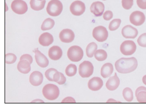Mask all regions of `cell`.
I'll return each instance as SVG.
<instances>
[{"label": "cell", "instance_id": "44dd1931", "mask_svg": "<svg viewBox=\"0 0 146 109\" xmlns=\"http://www.w3.org/2000/svg\"><path fill=\"white\" fill-rule=\"evenodd\" d=\"M31 64L27 60H20L17 65L18 70L23 74H27L31 70Z\"/></svg>", "mask_w": 146, "mask_h": 109}, {"label": "cell", "instance_id": "83f0119b", "mask_svg": "<svg viewBox=\"0 0 146 109\" xmlns=\"http://www.w3.org/2000/svg\"><path fill=\"white\" fill-rule=\"evenodd\" d=\"M77 72V67L76 65L73 64L68 65L65 70V73L68 77H73L76 75Z\"/></svg>", "mask_w": 146, "mask_h": 109}, {"label": "cell", "instance_id": "b9f144b4", "mask_svg": "<svg viewBox=\"0 0 146 109\" xmlns=\"http://www.w3.org/2000/svg\"><path fill=\"white\" fill-rule=\"evenodd\" d=\"M143 82L144 84L146 85V75L144 76L143 77Z\"/></svg>", "mask_w": 146, "mask_h": 109}, {"label": "cell", "instance_id": "7bdbcfd3", "mask_svg": "<svg viewBox=\"0 0 146 109\" xmlns=\"http://www.w3.org/2000/svg\"><path fill=\"white\" fill-rule=\"evenodd\" d=\"M8 10V6L6 3H5V11L7 12Z\"/></svg>", "mask_w": 146, "mask_h": 109}, {"label": "cell", "instance_id": "8fae6325", "mask_svg": "<svg viewBox=\"0 0 146 109\" xmlns=\"http://www.w3.org/2000/svg\"><path fill=\"white\" fill-rule=\"evenodd\" d=\"M121 34L124 38L128 39L135 38L138 35V30L131 25H127L122 29Z\"/></svg>", "mask_w": 146, "mask_h": 109}, {"label": "cell", "instance_id": "5b68a950", "mask_svg": "<svg viewBox=\"0 0 146 109\" xmlns=\"http://www.w3.org/2000/svg\"><path fill=\"white\" fill-rule=\"evenodd\" d=\"M94 67L91 62L85 61L80 64L78 68L79 74L82 77L87 78L93 74Z\"/></svg>", "mask_w": 146, "mask_h": 109}, {"label": "cell", "instance_id": "5bb4252c", "mask_svg": "<svg viewBox=\"0 0 146 109\" xmlns=\"http://www.w3.org/2000/svg\"><path fill=\"white\" fill-rule=\"evenodd\" d=\"M103 86V81L99 77H94L88 82V86L89 89L93 91H96L101 89Z\"/></svg>", "mask_w": 146, "mask_h": 109}, {"label": "cell", "instance_id": "2e32d148", "mask_svg": "<svg viewBox=\"0 0 146 109\" xmlns=\"http://www.w3.org/2000/svg\"><path fill=\"white\" fill-rule=\"evenodd\" d=\"M43 81V76L40 72L35 71L32 72L29 77L30 84L34 86H38Z\"/></svg>", "mask_w": 146, "mask_h": 109}, {"label": "cell", "instance_id": "d6a6232c", "mask_svg": "<svg viewBox=\"0 0 146 109\" xmlns=\"http://www.w3.org/2000/svg\"><path fill=\"white\" fill-rule=\"evenodd\" d=\"M137 42L140 47H146V33L140 35L137 39Z\"/></svg>", "mask_w": 146, "mask_h": 109}, {"label": "cell", "instance_id": "7c38bea8", "mask_svg": "<svg viewBox=\"0 0 146 109\" xmlns=\"http://www.w3.org/2000/svg\"><path fill=\"white\" fill-rule=\"evenodd\" d=\"M59 37L62 42L70 43L74 39L75 35L72 30L69 29H65L60 33Z\"/></svg>", "mask_w": 146, "mask_h": 109}, {"label": "cell", "instance_id": "60d3db41", "mask_svg": "<svg viewBox=\"0 0 146 109\" xmlns=\"http://www.w3.org/2000/svg\"><path fill=\"white\" fill-rule=\"evenodd\" d=\"M44 101L42 100H41V99H35V100H33L31 102H40V103H43L44 102Z\"/></svg>", "mask_w": 146, "mask_h": 109}, {"label": "cell", "instance_id": "7a4b0ae2", "mask_svg": "<svg viewBox=\"0 0 146 109\" xmlns=\"http://www.w3.org/2000/svg\"><path fill=\"white\" fill-rule=\"evenodd\" d=\"M42 93L46 99L49 100H54L59 97L60 90L55 85L48 84L43 87Z\"/></svg>", "mask_w": 146, "mask_h": 109}, {"label": "cell", "instance_id": "277c9868", "mask_svg": "<svg viewBox=\"0 0 146 109\" xmlns=\"http://www.w3.org/2000/svg\"><path fill=\"white\" fill-rule=\"evenodd\" d=\"M84 56L83 50L80 47L73 45L67 51L68 59L72 62H79L82 59Z\"/></svg>", "mask_w": 146, "mask_h": 109}, {"label": "cell", "instance_id": "4dcf8cb0", "mask_svg": "<svg viewBox=\"0 0 146 109\" xmlns=\"http://www.w3.org/2000/svg\"><path fill=\"white\" fill-rule=\"evenodd\" d=\"M137 102L141 103H146V91H141L135 94Z\"/></svg>", "mask_w": 146, "mask_h": 109}, {"label": "cell", "instance_id": "e575fe53", "mask_svg": "<svg viewBox=\"0 0 146 109\" xmlns=\"http://www.w3.org/2000/svg\"><path fill=\"white\" fill-rule=\"evenodd\" d=\"M137 5L141 9H146V0H136Z\"/></svg>", "mask_w": 146, "mask_h": 109}, {"label": "cell", "instance_id": "ab89813d", "mask_svg": "<svg viewBox=\"0 0 146 109\" xmlns=\"http://www.w3.org/2000/svg\"><path fill=\"white\" fill-rule=\"evenodd\" d=\"M107 102H108V103H111V102H114V103H120L121 102H119V101H117V100H115V99H113V98H110V99H109L107 101Z\"/></svg>", "mask_w": 146, "mask_h": 109}, {"label": "cell", "instance_id": "4316f807", "mask_svg": "<svg viewBox=\"0 0 146 109\" xmlns=\"http://www.w3.org/2000/svg\"><path fill=\"white\" fill-rule=\"evenodd\" d=\"M123 95L127 102H131L133 99V93L131 88L127 87L123 90Z\"/></svg>", "mask_w": 146, "mask_h": 109}, {"label": "cell", "instance_id": "f1b7e54d", "mask_svg": "<svg viewBox=\"0 0 146 109\" xmlns=\"http://www.w3.org/2000/svg\"><path fill=\"white\" fill-rule=\"evenodd\" d=\"M121 19H114L110 22L109 25V29L111 31H113L118 29L121 25Z\"/></svg>", "mask_w": 146, "mask_h": 109}, {"label": "cell", "instance_id": "4fadbf2b", "mask_svg": "<svg viewBox=\"0 0 146 109\" xmlns=\"http://www.w3.org/2000/svg\"><path fill=\"white\" fill-rule=\"evenodd\" d=\"M91 12L96 17H99L103 15L105 10V5L100 1L94 2L91 5Z\"/></svg>", "mask_w": 146, "mask_h": 109}, {"label": "cell", "instance_id": "f546056e", "mask_svg": "<svg viewBox=\"0 0 146 109\" xmlns=\"http://www.w3.org/2000/svg\"><path fill=\"white\" fill-rule=\"evenodd\" d=\"M5 63L8 64H11L15 63L17 57L13 53H8L5 54Z\"/></svg>", "mask_w": 146, "mask_h": 109}, {"label": "cell", "instance_id": "836d02e7", "mask_svg": "<svg viewBox=\"0 0 146 109\" xmlns=\"http://www.w3.org/2000/svg\"><path fill=\"white\" fill-rule=\"evenodd\" d=\"M113 12L110 10H107L105 11V12L104 13L103 18L107 21L111 20L113 18Z\"/></svg>", "mask_w": 146, "mask_h": 109}, {"label": "cell", "instance_id": "74e56055", "mask_svg": "<svg viewBox=\"0 0 146 109\" xmlns=\"http://www.w3.org/2000/svg\"><path fill=\"white\" fill-rule=\"evenodd\" d=\"M66 82V77L64 76V75L60 72V78L58 81V82H56L59 85H63Z\"/></svg>", "mask_w": 146, "mask_h": 109}, {"label": "cell", "instance_id": "e0dca14e", "mask_svg": "<svg viewBox=\"0 0 146 109\" xmlns=\"http://www.w3.org/2000/svg\"><path fill=\"white\" fill-rule=\"evenodd\" d=\"M120 84V80L117 74L115 73L114 76L111 77L108 79L106 83V87L110 91H114L117 89Z\"/></svg>", "mask_w": 146, "mask_h": 109}, {"label": "cell", "instance_id": "9c48e42d", "mask_svg": "<svg viewBox=\"0 0 146 109\" xmlns=\"http://www.w3.org/2000/svg\"><path fill=\"white\" fill-rule=\"evenodd\" d=\"M129 20L132 25L135 26H140L145 22L146 16L144 13L140 11H135L130 14Z\"/></svg>", "mask_w": 146, "mask_h": 109}, {"label": "cell", "instance_id": "f6af8a7d", "mask_svg": "<svg viewBox=\"0 0 146 109\" xmlns=\"http://www.w3.org/2000/svg\"><path fill=\"white\" fill-rule=\"evenodd\" d=\"M103 1H106V0H103Z\"/></svg>", "mask_w": 146, "mask_h": 109}, {"label": "cell", "instance_id": "d590c367", "mask_svg": "<svg viewBox=\"0 0 146 109\" xmlns=\"http://www.w3.org/2000/svg\"><path fill=\"white\" fill-rule=\"evenodd\" d=\"M20 60H27L28 62L30 63V64H31L33 62V59L32 56L29 54H24L22 55L21 57H20Z\"/></svg>", "mask_w": 146, "mask_h": 109}, {"label": "cell", "instance_id": "52a82bcc", "mask_svg": "<svg viewBox=\"0 0 146 109\" xmlns=\"http://www.w3.org/2000/svg\"><path fill=\"white\" fill-rule=\"evenodd\" d=\"M136 45L133 41L126 40L121 45L120 51L122 54L125 56H130L135 52Z\"/></svg>", "mask_w": 146, "mask_h": 109}, {"label": "cell", "instance_id": "30bf717a", "mask_svg": "<svg viewBox=\"0 0 146 109\" xmlns=\"http://www.w3.org/2000/svg\"><path fill=\"white\" fill-rule=\"evenodd\" d=\"M86 10L85 4L81 1L73 2L70 6L71 13L75 16H80L85 12Z\"/></svg>", "mask_w": 146, "mask_h": 109}, {"label": "cell", "instance_id": "ac0fdd59", "mask_svg": "<svg viewBox=\"0 0 146 109\" xmlns=\"http://www.w3.org/2000/svg\"><path fill=\"white\" fill-rule=\"evenodd\" d=\"M63 52L60 47L54 45L49 49L48 51V56L51 59L56 61L60 59L62 57Z\"/></svg>", "mask_w": 146, "mask_h": 109}, {"label": "cell", "instance_id": "1f68e13d", "mask_svg": "<svg viewBox=\"0 0 146 109\" xmlns=\"http://www.w3.org/2000/svg\"><path fill=\"white\" fill-rule=\"evenodd\" d=\"M121 4L125 9L129 10L133 5V0H121Z\"/></svg>", "mask_w": 146, "mask_h": 109}, {"label": "cell", "instance_id": "d6986e66", "mask_svg": "<svg viewBox=\"0 0 146 109\" xmlns=\"http://www.w3.org/2000/svg\"><path fill=\"white\" fill-rule=\"evenodd\" d=\"M45 76L47 79L51 82H58L60 78V72L57 70L51 68L46 71Z\"/></svg>", "mask_w": 146, "mask_h": 109}, {"label": "cell", "instance_id": "3957f363", "mask_svg": "<svg viewBox=\"0 0 146 109\" xmlns=\"http://www.w3.org/2000/svg\"><path fill=\"white\" fill-rule=\"evenodd\" d=\"M63 9V4L59 0H51L46 8L48 14L54 17L60 15Z\"/></svg>", "mask_w": 146, "mask_h": 109}, {"label": "cell", "instance_id": "603a6c76", "mask_svg": "<svg viewBox=\"0 0 146 109\" xmlns=\"http://www.w3.org/2000/svg\"><path fill=\"white\" fill-rule=\"evenodd\" d=\"M45 4L46 0H30V7L32 9L35 11H40L43 9Z\"/></svg>", "mask_w": 146, "mask_h": 109}, {"label": "cell", "instance_id": "484cf974", "mask_svg": "<svg viewBox=\"0 0 146 109\" xmlns=\"http://www.w3.org/2000/svg\"><path fill=\"white\" fill-rule=\"evenodd\" d=\"M94 56L98 61H104L107 59L108 55L105 50L100 49L96 50Z\"/></svg>", "mask_w": 146, "mask_h": 109}, {"label": "cell", "instance_id": "ba28073f", "mask_svg": "<svg viewBox=\"0 0 146 109\" xmlns=\"http://www.w3.org/2000/svg\"><path fill=\"white\" fill-rule=\"evenodd\" d=\"M13 11L18 14H24L28 10L27 3L23 0H14L11 4Z\"/></svg>", "mask_w": 146, "mask_h": 109}, {"label": "cell", "instance_id": "ee69618b", "mask_svg": "<svg viewBox=\"0 0 146 109\" xmlns=\"http://www.w3.org/2000/svg\"><path fill=\"white\" fill-rule=\"evenodd\" d=\"M38 1H43V0H38Z\"/></svg>", "mask_w": 146, "mask_h": 109}, {"label": "cell", "instance_id": "cb8c5ba5", "mask_svg": "<svg viewBox=\"0 0 146 109\" xmlns=\"http://www.w3.org/2000/svg\"><path fill=\"white\" fill-rule=\"evenodd\" d=\"M98 49V45L95 42H91L86 47V52L87 57L89 58L93 57L94 53Z\"/></svg>", "mask_w": 146, "mask_h": 109}, {"label": "cell", "instance_id": "9a60e30c", "mask_svg": "<svg viewBox=\"0 0 146 109\" xmlns=\"http://www.w3.org/2000/svg\"><path fill=\"white\" fill-rule=\"evenodd\" d=\"M35 59L37 64L42 68L48 66L49 61L47 58L38 49L35 50Z\"/></svg>", "mask_w": 146, "mask_h": 109}, {"label": "cell", "instance_id": "f35d334b", "mask_svg": "<svg viewBox=\"0 0 146 109\" xmlns=\"http://www.w3.org/2000/svg\"><path fill=\"white\" fill-rule=\"evenodd\" d=\"M141 91H146V87H144V86H141V87H139V88L136 90L135 94L138 93L139 92Z\"/></svg>", "mask_w": 146, "mask_h": 109}, {"label": "cell", "instance_id": "ffe728a7", "mask_svg": "<svg viewBox=\"0 0 146 109\" xmlns=\"http://www.w3.org/2000/svg\"><path fill=\"white\" fill-rule=\"evenodd\" d=\"M54 39L52 35L49 33H44L38 38V42L44 47H48L53 43Z\"/></svg>", "mask_w": 146, "mask_h": 109}, {"label": "cell", "instance_id": "8992f818", "mask_svg": "<svg viewBox=\"0 0 146 109\" xmlns=\"http://www.w3.org/2000/svg\"><path fill=\"white\" fill-rule=\"evenodd\" d=\"M92 36L98 42H104L108 37V32L105 27L99 26L93 29Z\"/></svg>", "mask_w": 146, "mask_h": 109}, {"label": "cell", "instance_id": "8d00e7d4", "mask_svg": "<svg viewBox=\"0 0 146 109\" xmlns=\"http://www.w3.org/2000/svg\"><path fill=\"white\" fill-rule=\"evenodd\" d=\"M62 103H76V101L73 97H68L63 99L62 101Z\"/></svg>", "mask_w": 146, "mask_h": 109}, {"label": "cell", "instance_id": "6da1fadb", "mask_svg": "<svg viewBox=\"0 0 146 109\" xmlns=\"http://www.w3.org/2000/svg\"><path fill=\"white\" fill-rule=\"evenodd\" d=\"M138 66V62L135 58H121L115 63V67L117 72L126 74L133 72Z\"/></svg>", "mask_w": 146, "mask_h": 109}, {"label": "cell", "instance_id": "7402d4cb", "mask_svg": "<svg viewBox=\"0 0 146 109\" xmlns=\"http://www.w3.org/2000/svg\"><path fill=\"white\" fill-rule=\"evenodd\" d=\"M113 66L110 63H107L103 65L101 70V74L104 78L110 77L113 72Z\"/></svg>", "mask_w": 146, "mask_h": 109}, {"label": "cell", "instance_id": "d4e9b609", "mask_svg": "<svg viewBox=\"0 0 146 109\" xmlns=\"http://www.w3.org/2000/svg\"><path fill=\"white\" fill-rule=\"evenodd\" d=\"M55 22L53 20L50 18H48L43 22V24L41 26V29L43 31L50 30L52 28H53Z\"/></svg>", "mask_w": 146, "mask_h": 109}]
</instances>
